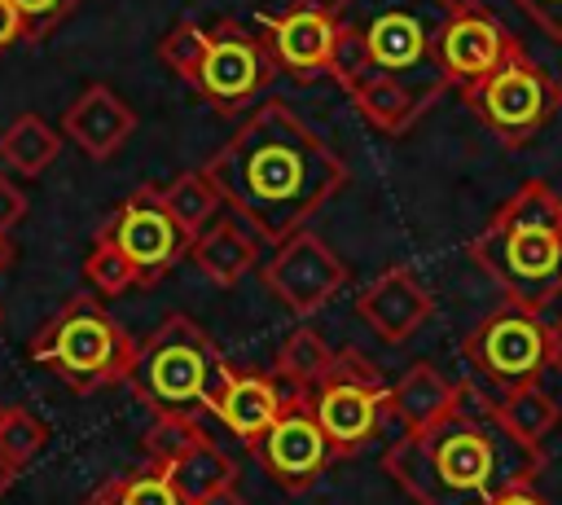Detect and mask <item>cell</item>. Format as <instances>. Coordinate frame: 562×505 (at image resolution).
<instances>
[{
	"mask_svg": "<svg viewBox=\"0 0 562 505\" xmlns=\"http://www.w3.org/2000/svg\"><path fill=\"white\" fill-rule=\"evenodd\" d=\"M329 75L356 110L382 132L404 136L452 88L439 44L457 18V0H334Z\"/></svg>",
	"mask_w": 562,
	"mask_h": 505,
	"instance_id": "1",
	"label": "cell"
},
{
	"mask_svg": "<svg viewBox=\"0 0 562 505\" xmlns=\"http://www.w3.org/2000/svg\"><path fill=\"white\" fill-rule=\"evenodd\" d=\"M259 242H285L347 184L342 158L285 105L263 101L202 167Z\"/></svg>",
	"mask_w": 562,
	"mask_h": 505,
	"instance_id": "2",
	"label": "cell"
},
{
	"mask_svg": "<svg viewBox=\"0 0 562 505\" xmlns=\"http://www.w3.org/2000/svg\"><path fill=\"white\" fill-rule=\"evenodd\" d=\"M492 404V395L461 386L457 413L422 435H400L382 452V470L417 505H492L514 487H531L544 448L518 444Z\"/></svg>",
	"mask_w": 562,
	"mask_h": 505,
	"instance_id": "3",
	"label": "cell"
},
{
	"mask_svg": "<svg viewBox=\"0 0 562 505\" xmlns=\"http://www.w3.org/2000/svg\"><path fill=\"white\" fill-rule=\"evenodd\" d=\"M470 259L501 285L505 303L544 312L562 299V193L549 180L518 184L474 233Z\"/></svg>",
	"mask_w": 562,
	"mask_h": 505,
	"instance_id": "4",
	"label": "cell"
},
{
	"mask_svg": "<svg viewBox=\"0 0 562 505\" xmlns=\"http://www.w3.org/2000/svg\"><path fill=\"white\" fill-rule=\"evenodd\" d=\"M228 369L233 364L224 360L215 338L193 316L171 312L136 347V364H132L127 386L136 391V400L145 408H154V417H162V413L198 417V413L215 408Z\"/></svg>",
	"mask_w": 562,
	"mask_h": 505,
	"instance_id": "5",
	"label": "cell"
},
{
	"mask_svg": "<svg viewBox=\"0 0 562 505\" xmlns=\"http://www.w3.org/2000/svg\"><path fill=\"white\" fill-rule=\"evenodd\" d=\"M136 338L105 312L97 294H70L31 338V360L53 369L70 391L88 395L132 378Z\"/></svg>",
	"mask_w": 562,
	"mask_h": 505,
	"instance_id": "6",
	"label": "cell"
},
{
	"mask_svg": "<svg viewBox=\"0 0 562 505\" xmlns=\"http://www.w3.org/2000/svg\"><path fill=\"white\" fill-rule=\"evenodd\" d=\"M303 395H307V408H312L316 426L325 430L334 457L360 452L382 430V422L391 413V386H386V378L356 347L338 351L334 364H329V373L312 391H303Z\"/></svg>",
	"mask_w": 562,
	"mask_h": 505,
	"instance_id": "7",
	"label": "cell"
},
{
	"mask_svg": "<svg viewBox=\"0 0 562 505\" xmlns=\"http://www.w3.org/2000/svg\"><path fill=\"white\" fill-rule=\"evenodd\" d=\"M461 97H465V105L492 127V136H501L505 145L531 141V136L553 119V110L562 105L558 83L522 53L518 40H514V48L505 53V61H501L487 79L461 88Z\"/></svg>",
	"mask_w": 562,
	"mask_h": 505,
	"instance_id": "8",
	"label": "cell"
},
{
	"mask_svg": "<svg viewBox=\"0 0 562 505\" xmlns=\"http://www.w3.org/2000/svg\"><path fill=\"white\" fill-rule=\"evenodd\" d=\"M461 356L479 373L492 400L540 382L544 373V321L540 312H527L518 303L492 307L461 343Z\"/></svg>",
	"mask_w": 562,
	"mask_h": 505,
	"instance_id": "9",
	"label": "cell"
},
{
	"mask_svg": "<svg viewBox=\"0 0 562 505\" xmlns=\"http://www.w3.org/2000/svg\"><path fill=\"white\" fill-rule=\"evenodd\" d=\"M97 233H105L119 246V255L136 268L140 285L162 281L189 255V246H193V237L171 220V211L162 202V189H154V184L132 189L123 198V206Z\"/></svg>",
	"mask_w": 562,
	"mask_h": 505,
	"instance_id": "10",
	"label": "cell"
},
{
	"mask_svg": "<svg viewBox=\"0 0 562 505\" xmlns=\"http://www.w3.org/2000/svg\"><path fill=\"white\" fill-rule=\"evenodd\" d=\"M259 277L268 285V294L294 312L299 321H307L312 312H321L347 281V268L342 259L329 250V242L321 233H294L285 237L263 263H259Z\"/></svg>",
	"mask_w": 562,
	"mask_h": 505,
	"instance_id": "11",
	"label": "cell"
},
{
	"mask_svg": "<svg viewBox=\"0 0 562 505\" xmlns=\"http://www.w3.org/2000/svg\"><path fill=\"white\" fill-rule=\"evenodd\" d=\"M263 470L272 474V483L281 492H303L312 487L329 461H334V448L325 439V430L316 426L312 408H307V395L303 391H290L285 404H281V417L263 430V439L255 444Z\"/></svg>",
	"mask_w": 562,
	"mask_h": 505,
	"instance_id": "12",
	"label": "cell"
},
{
	"mask_svg": "<svg viewBox=\"0 0 562 505\" xmlns=\"http://www.w3.org/2000/svg\"><path fill=\"white\" fill-rule=\"evenodd\" d=\"M268 61L272 57H268L263 40H255L237 22H220V26H211V53L193 79V92L202 101H211L215 110L233 114L263 88Z\"/></svg>",
	"mask_w": 562,
	"mask_h": 505,
	"instance_id": "13",
	"label": "cell"
},
{
	"mask_svg": "<svg viewBox=\"0 0 562 505\" xmlns=\"http://www.w3.org/2000/svg\"><path fill=\"white\" fill-rule=\"evenodd\" d=\"M334 44H338V26H334V9L329 4H312L299 0L285 13L263 22V48L277 66H285L299 79L325 75L334 66Z\"/></svg>",
	"mask_w": 562,
	"mask_h": 505,
	"instance_id": "14",
	"label": "cell"
},
{
	"mask_svg": "<svg viewBox=\"0 0 562 505\" xmlns=\"http://www.w3.org/2000/svg\"><path fill=\"white\" fill-rule=\"evenodd\" d=\"M514 48V35L487 13V9H474V4H461L457 18L448 22L443 31V44H439V61L448 70V79L457 88H470L479 79H487L505 53Z\"/></svg>",
	"mask_w": 562,
	"mask_h": 505,
	"instance_id": "15",
	"label": "cell"
},
{
	"mask_svg": "<svg viewBox=\"0 0 562 505\" xmlns=\"http://www.w3.org/2000/svg\"><path fill=\"white\" fill-rule=\"evenodd\" d=\"M360 316L369 321V329L386 343H408L435 312L430 290L408 272V268H386L382 277H373L360 299H356Z\"/></svg>",
	"mask_w": 562,
	"mask_h": 505,
	"instance_id": "16",
	"label": "cell"
},
{
	"mask_svg": "<svg viewBox=\"0 0 562 505\" xmlns=\"http://www.w3.org/2000/svg\"><path fill=\"white\" fill-rule=\"evenodd\" d=\"M61 132L97 162L123 149V141L136 132V110L110 88V83H88L61 114Z\"/></svg>",
	"mask_w": 562,
	"mask_h": 505,
	"instance_id": "17",
	"label": "cell"
},
{
	"mask_svg": "<svg viewBox=\"0 0 562 505\" xmlns=\"http://www.w3.org/2000/svg\"><path fill=\"white\" fill-rule=\"evenodd\" d=\"M281 404H285V395H281V386L272 382V378H263V373H255V369H228V378H224V386H220V400H215V417L237 435V439H246L250 448L263 439V430L281 417Z\"/></svg>",
	"mask_w": 562,
	"mask_h": 505,
	"instance_id": "18",
	"label": "cell"
},
{
	"mask_svg": "<svg viewBox=\"0 0 562 505\" xmlns=\"http://www.w3.org/2000/svg\"><path fill=\"white\" fill-rule=\"evenodd\" d=\"M189 259L198 263V272L211 281V285H237L250 268H259V233L237 220L233 211L215 224H206L193 246H189Z\"/></svg>",
	"mask_w": 562,
	"mask_h": 505,
	"instance_id": "19",
	"label": "cell"
},
{
	"mask_svg": "<svg viewBox=\"0 0 562 505\" xmlns=\"http://www.w3.org/2000/svg\"><path fill=\"white\" fill-rule=\"evenodd\" d=\"M457 382H448L435 364L417 360L400 373V382H391V417L404 426V435H422L457 413Z\"/></svg>",
	"mask_w": 562,
	"mask_h": 505,
	"instance_id": "20",
	"label": "cell"
},
{
	"mask_svg": "<svg viewBox=\"0 0 562 505\" xmlns=\"http://www.w3.org/2000/svg\"><path fill=\"white\" fill-rule=\"evenodd\" d=\"M162 474L171 479V487L180 492L184 505H198V501H206V496L233 487L237 465H233V457L206 435L202 444H193L189 452H180L171 465H162Z\"/></svg>",
	"mask_w": 562,
	"mask_h": 505,
	"instance_id": "21",
	"label": "cell"
},
{
	"mask_svg": "<svg viewBox=\"0 0 562 505\" xmlns=\"http://www.w3.org/2000/svg\"><path fill=\"white\" fill-rule=\"evenodd\" d=\"M492 413H496V422H501L518 444H527V448H544V439H549V435L558 430V422H562L558 400H553L540 382L501 395V400L492 404Z\"/></svg>",
	"mask_w": 562,
	"mask_h": 505,
	"instance_id": "22",
	"label": "cell"
},
{
	"mask_svg": "<svg viewBox=\"0 0 562 505\" xmlns=\"http://www.w3.org/2000/svg\"><path fill=\"white\" fill-rule=\"evenodd\" d=\"M61 154V132L40 114H18L0 132V158L18 176H44Z\"/></svg>",
	"mask_w": 562,
	"mask_h": 505,
	"instance_id": "23",
	"label": "cell"
},
{
	"mask_svg": "<svg viewBox=\"0 0 562 505\" xmlns=\"http://www.w3.org/2000/svg\"><path fill=\"white\" fill-rule=\"evenodd\" d=\"M334 356H338V351L325 343V334H321L316 325L299 321V325L281 338V347H277V378L290 382V391H312V386L329 373Z\"/></svg>",
	"mask_w": 562,
	"mask_h": 505,
	"instance_id": "24",
	"label": "cell"
},
{
	"mask_svg": "<svg viewBox=\"0 0 562 505\" xmlns=\"http://www.w3.org/2000/svg\"><path fill=\"white\" fill-rule=\"evenodd\" d=\"M162 202H167L171 220H176L189 237H198L206 224H215V211L224 206L220 189L211 184V176H206L202 167H198V171H180V176L162 189Z\"/></svg>",
	"mask_w": 562,
	"mask_h": 505,
	"instance_id": "25",
	"label": "cell"
},
{
	"mask_svg": "<svg viewBox=\"0 0 562 505\" xmlns=\"http://www.w3.org/2000/svg\"><path fill=\"white\" fill-rule=\"evenodd\" d=\"M206 53H211V31L206 26H198V22H176L162 40H158V57H162V66L167 70H176L184 83H193L198 79V70H202V61H206Z\"/></svg>",
	"mask_w": 562,
	"mask_h": 505,
	"instance_id": "26",
	"label": "cell"
},
{
	"mask_svg": "<svg viewBox=\"0 0 562 505\" xmlns=\"http://www.w3.org/2000/svg\"><path fill=\"white\" fill-rule=\"evenodd\" d=\"M83 281H88L101 299H114V294L140 285V281H136V268L119 255V246H114L105 233H97V237H92V250L83 255Z\"/></svg>",
	"mask_w": 562,
	"mask_h": 505,
	"instance_id": "27",
	"label": "cell"
},
{
	"mask_svg": "<svg viewBox=\"0 0 562 505\" xmlns=\"http://www.w3.org/2000/svg\"><path fill=\"white\" fill-rule=\"evenodd\" d=\"M206 439V430L198 426V417H180V413H162V417H154L149 422V430H145V457L162 470V465H171L180 452H189L193 444H202Z\"/></svg>",
	"mask_w": 562,
	"mask_h": 505,
	"instance_id": "28",
	"label": "cell"
},
{
	"mask_svg": "<svg viewBox=\"0 0 562 505\" xmlns=\"http://www.w3.org/2000/svg\"><path fill=\"white\" fill-rule=\"evenodd\" d=\"M44 444H48L44 422H40L35 413H26V408H9V417H4V426H0V457H4L13 470H22V465H31V461L40 457Z\"/></svg>",
	"mask_w": 562,
	"mask_h": 505,
	"instance_id": "29",
	"label": "cell"
},
{
	"mask_svg": "<svg viewBox=\"0 0 562 505\" xmlns=\"http://www.w3.org/2000/svg\"><path fill=\"white\" fill-rule=\"evenodd\" d=\"M18 22H22V40L26 44H40L44 35H53L83 0H9Z\"/></svg>",
	"mask_w": 562,
	"mask_h": 505,
	"instance_id": "30",
	"label": "cell"
},
{
	"mask_svg": "<svg viewBox=\"0 0 562 505\" xmlns=\"http://www.w3.org/2000/svg\"><path fill=\"white\" fill-rule=\"evenodd\" d=\"M119 501L123 505H184L180 492L171 487V479L158 465H149L140 474H123L119 479Z\"/></svg>",
	"mask_w": 562,
	"mask_h": 505,
	"instance_id": "31",
	"label": "cell"
},
{
	"mask_svg": "<svg viewBox=\"0 0 562 505\" xmlns=\"http://www.w3.org/2000/svg\"><path fill=\"white\" fill-rule=\"evenodd\" d=\"M549 40H562V0H514Z\"/></svg>",
	"mask_w": 562,
	"mask_h": 505,
	"instance_id": "32",
	"label": "cell"
},
{
	"mask_svg": "<svg viewBox=\"0 0 562 505\" xmlns=\"http://www.w3.org/2000/svg\"><path fill=\"white\" fill-rule=\"evenodd\" d=\"M22 215H26V193H22L9 176H0V237H4L9 228H18Z\"/></svg>",
	"mask_w": 562,
	"mask_h": 505,
	"instance_id": "33",
	"label": "cell"
},
{
	"mask_svg": "<svg viewBox=\"0 0 562 505\" xmlns=\"http://www.w3.org/2000/svg\"><path fill=\"white\" fill-rule=\"evenodd\" d=\"M544 369L549 373H562V316L558 321H544Z\"/></svg>",
	"mask_w": 562,
	"mask_h": 505,
	"instance_id": "34",
	"label": "cell"
},
{
	"mask_svg": "<svg viewBox=\"0 0 562 505\" xmlns=\"http://www.w3.org/2000/svg\"><path fill=\"white\" fill-rule=\"evenodd\" d=\"M13 40H22V22H18L13 4H9V0H0V48H9Z\"/></svg>",
	"mask_w": 562,
	"mask_h": 505,
	"instance_id": "35",
	"label": "cell"
},
{
	"mask_svg": "<svg viewBox=\"0 0 562 505\" xmlns=\"http://www.w3.org/2000/svg\"><path fill=\"white\" fill-rule=\"evenodd\" d=\"M83 505H123V501H119V479H105L97 492L83 496Z\"/></svg>",
	"mask_w": 562,
	"mask_h": 505,
	"instance_id": "36",
	"label": "cell"
},
{
	"mask_svg": "<svg viewBox=\"0 0 562 505\" xmlns=\"http://www.w3.org/2000/svg\"><path fill=\"white\" fill-rule=\"evenodd\" d=\"M492 505H544V496H540L536 487H514V492H505V496H496Z\"/></svg>",
	"mask_w": 562,
	"mask_h": 505,
	"instance_id": "37",
	"label": "cell"
},
{
	"mask_svg": "<svg viewBox=\"0 0 562 505\" xmlns=\"http://www.w3.org/2000/svg\"><path fill=\"white\" fill-rule=\"evenodd\" d=\"M198 505H246V496H241L237 487H224V492H215V496H206V501H198Z\"/></svg>",
	"mask_w": 562,
	"mask_h": 505,
	"instance_id": "38",
	"label": "cell"
},
{
	"mask_svg": "<svg viewBox=\"0 0 562 505\" xmlns=\"http://www.w3.org/2000/svg\"><path fill=\"white\" fill-rule=\"evenodd\" d=\"M13 474H18V470H13V465H9L4 457H0V496L9 492V483H13Z\"/></svg>",
	"mask_w": 562,
	"mask_h": 505,
	"instance_id": "39",
	"label": "cell"
},
{
	"mask_svg": "<svg viewBox=\"0 0 562 505\" xmlns=\"http://www.w3.org/2000/svg\"><path fill=\"white\" fill-rule=\"evenodd\" d=\"M13 263V246H9V237H0V272Z\"/></svg>",
	"mask_w": 562,
	"mask_h": 505,
	"instance_id": "40",
	"label": "cell"
},
{
	"mask_svg": "<svg viewBox=\"0 0 562 505\" xmlns=\"http://www.w3.org/2000/svg\"><path fill=\"white\" fill-rule=\"evenodd\" d=\"M4 417H9V404H4V400H0V426H4Z\"/></svg>",
	"mask_w": 562,
	"mask_h": 505,
	"instance_id": "41",
	"label": "cell"
},
{
	"mask_svg": "<svg viewBox=\"0 0 562 505\" xmlns=\"http://www.w3.org/2000/svg\"><path fill=\"white\" fill-rule=\"evenodd\" d=\"M558 92H562V83H558Z\"/></svg>",
	"mask_w": 562,
	"mask_h": 505,
	"instance_id": "42",
	"label": "cell"
}]
</instances>
